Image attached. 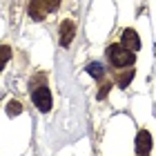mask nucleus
<instances>
[{
    "label": "nucleus",
    "instance_id": "1",
    "mask_svg": "<svg viewBox=\"0 0 156 156\" xmlns=\"http://www.w3.org/2000/svg\"><path fill=\"white\" fill-rule=\"evenodd\" d=\"M136 51L127 49L123 45H109L107 47V60L112 62L114 67H132L136 62Z\"/></svg>",
    "mask_w": 156,
    "mask_h": 156
},
{
    "label": "nucleus",
    "instance_id": "2",
    "mask_svg": "<svg viewBox=\"0 0 156 156\" xmlns=\"http://www.w3.org/2000/svg\"><path fill=\"white\" fill-rule=\"evenodd\" d=\"M60 7V0H31L29 2V16L34 20H45L47 13L56 11Z\"/></svg>",
    "mask_w": 156,
    "mask_h": 156
},
{
    "label": "nucleus",
    "instance_id": "3",
    "mask_svg": "<svg viewBox=\"0 0 156 156\" xmlns=\"http://www.w3.org/2000/svg\"><path fill=\"white\" fill-rule=\"evenodd\" d=\"M31 101H34V105H36V109L42 112V114L51 109V94H49V89L45 87V85L31 89Z\"/></svg>",
    "mask_w": 156,
    "mask_h": 156
},
{
    "label": "nucleus",
    "instance_id": "4",
    "mask_svg": "<svg viewBox=\"0 0 156 156\" xmlns=\"http://www.w3.org/2000/svg\"><path fill=\"white\" fill-rule=\"evenodd\" d=\"M152 152V134L147 129H140L136 136V154L138 156H150Z\"/></svg>",
    "mask_w": 156,
    "mask_h": 156
},
{
    "label": "nucleus",
    "instance_id": "5",
    "mask_svg": "<svg viewBox=\"0 0 156 156\" xmlns=\"http://www.w3.org/2000/svg\"><path fill=\"white\" fill-rule=\"evenodd\" d=\"M76 36V25L74 20H62L60 23V47H69Z\"/></svg>",
    "mask_w": 156,
    "mask_h": 156
},
{
    "label": "nucleus",
    "instance_id": "6",
    "mask_svg": "<svg viewBox=\"0 0 156 156\" xmlns=\"http://www.w3.org/2000/svg\"><path fill=\"white\" fill-rule=\"evenodd\" d=\"M120 45L127 47V49H132V51H138V49H140V38H138L136 29H125L123 38H120Z\"/></svg>",
    "mask_w": 156,
    "mask_h": 156
},
{
    "label": "nucleus",
    "instance_id": "7",
    "mask_svg": "<svg viewBox=\"0 0 156 156\" xmlns=\"http://www.w3.org/2000/svg\"><path fill=\"white\" fill-rule=\"evenodd\" d=\"M132 80H134V67H127V72H123V74H118V76H116L118 87H123V89H125Z\"/></svg>",
    "mask_w": 156,
    "mask_h": 156
},
{
    "label": "nucleus",
    "instance_id": "8",
    "mask_svg": "<svg viewBox=\"0 0 156 156\" xmlns=\"http://www.w3.org/2000/svg\"><path fill=\"white\" fill-rule=\"evenodd\" d=\"M87 74H89L91 78H96V80H101L103 74H105V69H103L101 62H89V65H87Z\"/></svg>",
    "mask_w": 156,
    "mask_h": 156
},
{
    "label": "nucleus",
    "instance_id": "9",
    "mask_svg": "<svg viewBox=\"0 0 156 156\" xmlns=\"http://www.w3.org/2000/svg\"><path fill=\"white\" fill-rule=\"evenodd\" d=\"M9 58H11V47L9 45H0V72H2V67L7 65Z\"/></svg>",
    "mask_w": 156,
    "mask_h": 156
},
{
    "label": "nucleus",
    "instance_id": "10",
    "mask_svg": "<svg viewBox=\"0 0 156 156\" xmlns=\"http://www.w3.org/2000/svg\"><path fill=\"white\" fill-rule=\"evenodd\" d=\"M20 112H23V105L18 101H9L7 103V116H18Z\"/></svg>",
    "mask_w": 156,
    "mask_h": 156
},
{
    "label": "nucleus",
    "instance_id": "11",
    "mask_svg": "<svg viewBox=\"0 0 156 156\" xmlns=\"http://www.w3.org/2000/svg\"><path fill=\"white\" fill-rule=\"evenodd\" d=\"M45 78H47L45 74H36V76H34V78H31V83H29V87H31V89H36V87H42V85H45Z\"/></svg>",
    "mask_w": 156,
    "mask_h": 156
},
{
    "label": "nucleus",
    "instance_id": "12",
    "mask_svg": "<svg viewBox=\"0 0 156 156\" xmlns=\"http://www.w3.org/2000/svg\"><path fill=\"white\" fill-rule=\"evenodd\" d=\"M112 85L114 83H105L103 87H101V91H98V101H105V96L109 94V89H112Z\"/></svg>",
    "mask_w": 156,
    "mask_h": 156
}]
</instances>
